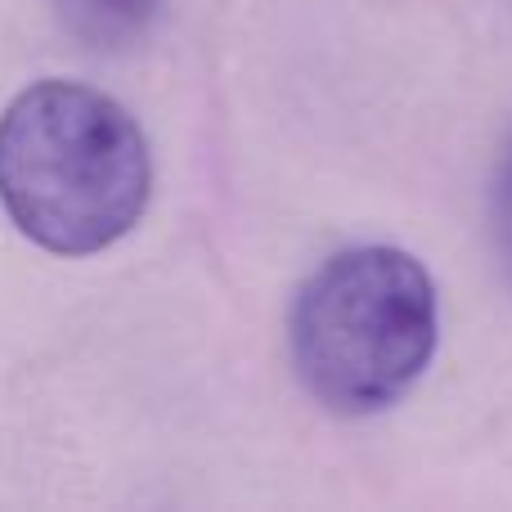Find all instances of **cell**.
<instances>
[{
	"mask_svg": "<svg viewBox=\"0 0 512 512\" xmlns=\"http://www.w3.org/2000/svg\"><path fill=\"white\" fill-rule=\"evenodd\" d=\"M490 239H495L499 265H504V274L512 283V144L504 158H499L495 189H490Z\"/></svg>",
	"mask_w": 512,
	"mask_h": 512,
	"instance_id": "obj_4",
	"label": "cell"
},
{
	"mask_svg": "<svg viewBox=\"0 0 512 512\" xmlns=\"http://www.w3.org/2000/svg\"><path fill=\"white\" fill-rule=\"evenodd\" d=\"M288 337L301 387L328 414H382L432 364V274L400 248L337 252L301 283Z\"/></svg>",
	"mask_w": 512,
	"mask_h": 512,
	"instance_id": "obj_2",
	"label": "cell"
},
{
	"mask_svg": "<svg viewBox=\"0 0 512 512\" xmlns=\"http://www.w3.org/2000/svg\"><path fill=\"white\" fill-rule=\"evenodd\" d=\"M63 27L90 50H126L158 18L162 0H54Z\"/></svg>",
	"mask_w": 512,
	"mask_h": 512,
	"instance_id": "obj_3",
	"label": "cell"
},
{
	"mask_svg": "<svg viewBox=\"0 0 512 512\" xmlns=\"http://www.w3.org/2000/svg\"><path fill=\"white\" fill-rule=\"evenodd\" d=\"M149 189V140L104 90L36 81L0 117V203L36 248H113L140 225Z\"/></svg>",
	"mask_w": 512,
	"mask_h": 512,
	"instance_id": "obj_1",
	"label": "cell"
}]
</instances>
